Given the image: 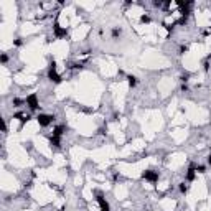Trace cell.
<instances>
[{"instance_id": "obj_8", "label": "cell", "mask_w": 211, "mask_h": 211, "mask_svg": "<svg viewBox=\"0 0 211 211\" xmlns=\"http://www.w3.org/2000/svg\"><path fill=\"white\" fill-rule=\"evenodd\" d=\"M13 117H15V119H18L22 125H25L26 122H28L30 119H32V115H30V114H25V112H17V114H15Z\"/></svg>"}, {"instance_id": "obj_13", "label": "cell", "mask_w": 211, "mask_h": 211, "mask_svg": "<svg viewBox=\"0 0 211 211\" xmlns=\"http://www.w3.org/2000/svg\"><path fill=\"white\" fill-rule=\"evenodd\" d=\"M190 76H191V74H190L188 71H185L182 76H180V81H182V82H188L190 81Z\"/></svg>"}, {"instance_id": "obj_11", "label": "cell", "mask_w": 211, "mask_h": 211, "mask_svg": "<svg viewBox=\"0 0 211 211\" xmlns=\"http://www.w3.org/2000/svg\"><path fill=\"white\" fill-rule=\"evenodd\" d=\"M12 104H13V107H22V104H25V99L13 97V99H12Z\"/></svg>"}, {"instance_id": "obj_19", "label": "cell", "mask_w": 211, "mask_h": 211, "mask_svg": "<svg viewBox=\"0 0 211 211\" xmlns=\"http://www.w3.org/2000/svg\"><path fill=\"white\" fill-rule=\"evenodd\" d=\"M208 163H210V165H211V154H210V155H208Z\"/></svg>"}, {"instance_id": "obj_7", "label": "cell", "mask_w": 211, "mask_h": 211, "mask_svg": "<svg viewBox=\"0 0 211 211\" xmlns=\"http://www.w3.org/2000/svg\"><path fill=\"white\" fill-rule=\"evenodd\" d=\"M66 33H68V32H66V28H63L60 23H54V25H53V35L56 36V38H65Z\"/></svg>"}, {"instance_id": "obj_20", "label": "cell", "mask_w": 211, "mask_h": 211, "mask_svg": "<svg viewBox=\"0 0 211 211\" xmlns=\"http://www.w3.org/2000/svg\"><path fill=\"white\" fill-rule=\"evenodd\" d=\"M60 211H65V208H61V210H60Z\"/></svg>"}, {"instance_id": "obj_18", "label": "cell", "mask_w": 211, "mask_h": 211, "mask_svg": "<svg viewBox=\"0 0 211 211\" xmlns=\"http://www.w3.org/2000/svg\"><path fill=\"white\" fill-rule=\"evenodd\" d=\"M13 45H15V46H22V45H23L22 38H17V40H15V41H13Z\"/></svg>"}, {"instance_id": "obj_3", "label": "cell", "mask_w": 211, "mask_h": 211, "mask_svg": "<svg viewBox=\"0 0 211 211\" xmlns=\"http://www.w3.org/2000/svg\"><path fill=\"white\" fill-rule=\"evenodd\" d=\"M53 121H54V115H50V114H38L36 115V122H38L40 127H48Z\"/></svg>"}, {"instance_id": "obj_9", "label": "cell", "mask_w": 211, "mask_h": 211, "mask_svg": "<svg viewBox=\"0 0 211 211\" xmlns=\"http://www.w3.org/2000/svg\"><path fill=\"white\" fill-rule=\"evenodd\" d=\"M188 188H190V186H188V182H182V183L178 185V190H180V193H182V195H186V193H188Z\"/></svg>"}, {"instance_id": "obj_5", "label": "cell", "mask_w": 211, "mask_h": 211, "mask_svg": "<svg viewBox=\"0 0 211 211\" xmlns=\"http://www.w3.org/2000/svg\"><path fill=\"white\" fill-rule=\"evenodd\" d=\"M96 201H97V204H99L101 211H111V206H109L107 200L104 198L102 193H97V195H96Z\"/></svg>"}, {"instance_id": "obj_4", "label": "cell", "mask_w": 211, "mask_h": 211, "mask_svg": "<svg viewBox=\"0 0 211 211\" xmlns=\"http://www.w3.org/2000/svg\"><path fill=\"white\" fill-rule=\"evenodd\" d=\"M142 178L147 180L149 183H157L158 178H160V175H158V172H155V170H143Z\"/></svg>"}, {"instance_id": "obj_2", "label": "cell", "mask_w": 211, "mask_h": 211, "mask_svg": "<svg viewBox=\"0 0 211 211\" xmlns=\"http://www.w3.org/2000/svg\"><path fill=\"white\" fill-rule=\"evenodd\" d=\"M25 104L28 106L30 111H38L40 109V101H38V96H36L35 93L25 97Z\"/></svg>"}, {"instance_id": "obj_17", "label": "cell", "mask_w": 211, "mask_h": 211, "mask_svg": "<svg viewBox=\"0 0 211 211\" xmlns=\"http://www.w3.org/2000/svg\"><path fill=\"white\" fill-rule=\"evenodd\" d=\"M0 60H2V63H4V65H7V61H8V56L5 53H2V56H0Z\"/></svg>"}, {"instance_id": "obj_6", "label": "cell", "mask_w": 211, "mask_h": 211, "mask_svg": "<svg viewBox=\"0 0 211 211\" xmlns=\"http://www.w3.org/2000/svg\"><path fill=\"white\" fill-rule=\"evenodd\" d=\"M195 167H196L195 163H191L188 167V170H186V173H185V182L190 183V182H193V180L196 178V168Z\"/></svg>"}, {"instance_id": "obj_15", "label": "cell", "mask_w": 211, "mask_h": 211, "mask_svg": "<svg viewBox=\"0 0 211 211\" xmlns=\"http://www.w3.org/2000/svg\"><path fill=\"white\" fill-rule=\"evenodd\" d=\"M196 173H204L206 172V167H204V165H196Z\"/></svg>"}, {"instance_id": "obj_12", "label": "cell", "mask_w": 211, "mask_h": 211, "mask_svg": "<svg viewBox=\"0 0 211 211\" xmlns=\"http://www.w3.org/2000/svg\"><path fill=\"white\" fill-rule=\"evenodd\" d=\"M112 36H114V38H119V36L122 35V28H119V26H115V28H112Z\"/></svg>"}, {"instance_id": "obj_16", "label": "cell", "mask_w": 211, "mask_h": 211, "mask_svg": "<svg viewBox=\"0 0 211 211\" xmlns=\"http://www.w3.org/2000/svg\"><path fill=\"white\" fill-rule=\"evenodd\" d=\"M186 51H188V46H186V45H182V46H180V54H185Z\"/></svg>"}, {"instance_id": "obj_1", "label": "cell", "mask_w": 211, "mask_h": 211, "mask_svg": "<svg viewBox=\"0 0 211 211\" xmlns=\"http://www.w3.org/2000/svg\"><path fill=\"white\" fill-rule=\"evenodd\" d=\"M48 79H50L51 82H54V84H60L61 81H63V76L58 74L56 71V63H50V68H48Z\"/></svg>"}, {"instance_id": "obj_10", "label": "cell", "mask_w": 211, "mask_h": 211, "mask_svg": "<svg viewBox=\"0 0 211 211\" xmlns=\"http://www.w3.org/2000/svg\"><path fill=\"white\" fill-rule=\"evenodd\" d=\"M127 82H129V86H130V87H135V86H137V82H139V81H137L135 76L127 74Z\"/></svg>"}, {"instance_id": "obj_14", "label": "cell", "mask_w": 211, "mask_h": 211, "mask_svg": "<svg viewBox=\"0 0 211 211\" xmlns=\"http://www.w3.org/2000/svg\"><path fill=\"white\" fill-rule=\"evenodd\" d=\"M152 22V18H150V15H142V17H140V23H150Z\"/></svg>"}]
</instances>
